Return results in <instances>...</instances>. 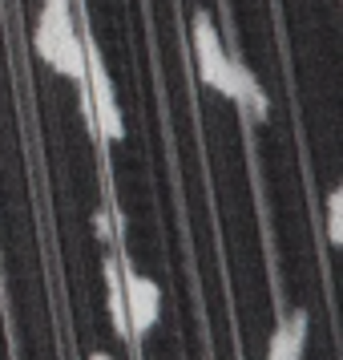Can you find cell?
<instances>
[{
  "label": "cell",
  "mask_w": 343,
  "mask_h": 360,
  "mask_svg": "<svg viewBox=\"0 0 343 360\" xmlns=\"http://www.w3.org/2000/svg\"><path fill=\"white\" fill-rule=\"evenodd\" d=\"M77 85H81L85 114L93 117L101 142H121V138H126V122H121L114 82H109V69H105V61H101V49H97L93 37H85V77Z\"/></svg>",
  "instance_id": "6da1fadb"
},
{
  "label": "cell",
  "mask_w": 343,
  "mask_h": 360,
  "mask_svg": "<svg viewBox=\"0 0 343 360\" xmlns=\"http://www.w3.org/2000/svg\"><path fill=\"white\" fill-rule=\"evenodd\" d=\"M117 288H121V308H126V328L130 340L149 336L162 320V288L149 276H142L130 259H117Z\"/></svg>",
  "instance_id": "7a4b0ae2"
},
{
  "label": "cell",
  "mask_w": 343,
  "mask_h": 360,
  "mask_svg": "<svg viewBox=\"0 0 343 360\" xmlns=\"http://www.w3.org/2000/svg\"><path fill=\"white\" fill-rule=\"evenodd\" d=\"M190 41H194V61H198V77L206 89L230 98V53L222 45V37L214 29L210 13L198 8L194 20H190Z\"/></svg>",
  "instance_id": "3957f363"
},
{
  "label": "cell",
  "mask_w": 343,
  "mask_h": 360,
  "mask_svg": "<svg viewBox=\"0 0 343 360\" xmlns=\"http://www.w3.org/2000/svg\"><path fill=\"white\" fill-rule=\"evenodd\" d=\"M230 101H234L238 114H243L246 122H255V126L267 122V114H271V101L262 94L259 77H255L243 61H234V57H230Z\"/></svg>",
  "instance_id": "277c9868"
},
{
  "label": "cell",
  "mask_w": 343,
  "mask_h": 360,
  "mask_svg": "<svg viewBox=\"0 0 343 360\" xmlns=\"http://www.w3.org/2000/svg\"><path fill=\"white\" fill-rule=\"evenodd\" d=\"M36 57L45 65H53L61 77H69V82H81L85 77V45H81V37H77V29L53 37L45 49H36Z\"/></svg>",
  "instance_id": "5b68a950"
},
{
  "label": "cell",
  "mask_w": 343,
  "mask_h": 360,
  "mask_svg": "<svg viewBox=\"0 0 343 360\" xmlns=\"http://www.w3.org/2000/svg\"><path fill=\"white\" fill-rule=\"evenodd\" d=\"M303 348H307V311L295 308V311H287L275 324V332H271L267 360H303Z\"/></svg>",
  "instance_id": "8992f818"
},
{
  "label": "cell",
  "mask_w": 343,
  "mask_h": 360,
  "mask_svg": "<svg viewBox=\"0 0 343 360\" xmlns=\"http://www.w3.org/2000/svg\"><path fill=\"white\" fill-rule=\"evenodd\" d=\"M69 29H77V25H73V0H45V4H41V17H36L33 45L45 49L53 37L69 33Z\"/></svg>",
  "instance_id": "52a82bcc"
},
{
  "label": "cell",
  "mask_w": 343,
  "mask_h": 360,
  "mask_svg": "<svg viewBox=\"0 0 343 360\" xmlns=\"http://www.w3.org/2000/svg\"><path fill=\"white\" fill-rule=\"evenodd\" d=\"M327 239L331 247L343 243V186H331L327 195Z\"/></svg>",
  "instance_id": "ba28073f"
},
{
  "label": "cell",
  "mask_w": 343,
  "mask_h": 360,
  "mask_svg": "<svg viewBox=\"0 0 343 360\" xmlns=\"http://www.w3.org/2000/svg\"><path fill=\"white\" fill-rule=\"evenodd\" d=\"M89 360H114V356H109V352H93Z\"/></svg>",
  "instance_id": "9c48e42d"
}]
</instances>
